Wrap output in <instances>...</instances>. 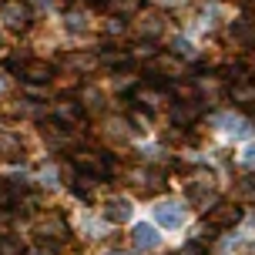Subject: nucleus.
<instances>
[{"instance_id": "obj_8", "label": "nucleus", "mask_w": 255, "mask_h": 255, "mask_svg": "<svg viewBox=\"0 0 255 255\" xmlns=\"http://www.w3.org/2000/svg\"><path fill=\"white\" fill-rule=\"evenodd\" d=\"M24 77H27V81H34V84H47V81L54 77V67H51V64H44V61H27Z\"/></svg>"}, {"instance_id": "obj_20", "label": "nucleus", "mask_w": 255, "mask_h": 255, "mask_svg": "<svg viewBox=\"0 0 255 255\" xmlns=\"http://www.w3.org/2000/svg\"><path fill=\"white\" fill-rule=\"evenodd\" d=\"M242 165H245V168H255V148H245V154H242Z\"/></svg>"}, {"instance_id": "obj_18", "label": "nucleus", "mask_w": 255, "mask_h": 255, "mask_svg": "<svg viewBox=\"0 0 255 255\" xmlns=\"http://www.w3.org/2000/svg\"><path fill=\"white\" fill-rule=\"evenodd\" d=\"M67 30H84V17L81 13H67Z\"/></svg>"}, {"instance_id": "obj_3", "label": "nucleus", "mask_w": 255, "mask_h": 255, "mask_svg": "<svg viewBox=\"0 0 255 255\" xmlns=\"http://www.w3.org/2000/svg\"><path fill=\"white\" fill-rule=\"evenodd\" d=\"M239 218H242V212H239L235 205H229V202L212 205V208H208V229H229Z\"/></svg>"}, {"instance_id": "obj_9", "label": "nucleus", "mask_w": 255, "mask_h": 255, "mask_svg": "<svg viewBox=\"0 0 255 255\" xmlns=\"http://www.w3.org/2000/svg\"><path fill=\"white\" fill-rule=\"evenodd\" d=\"M131 242H134V249H154L158 245V232L151 229V225H134V232H131Z\"/></svg>"}, {"instance_id": "obj_21", "label": "nucleus", "mask_w": 255, "mask_h": 255, "mask_svg": "<svg viewBox=\"0 0 255 255\" xmlns=\"http://www.w3.org/2000/svg\"><path fill=\"white\" fill-rule=\"evenodd\" d=\"M158 3H181V0H158Z\"/></svg>"}, {"instance_id": "obj_15", "label": "nucleus", "mask_w": 255, "mask_h": 255, "mask_svg": "<svg viewBox=\"0 0 255 255\" xmlns=\"http://www.w3.org/2000/svg\"><path fill=\"white\" fill-rule=\"evenodd\" d=\"M24 249H20V242H10V239H3L0 235V255H20Z\"/></svg>"}, {"instance_id": "obj_4", "label": "nucleus", "mask_w": 255, "mask_h": 255, "mask_svg": "<svg viewBox=\"0 0 255 255\" xmlns=\"http://www.w3.org/2000/svg\"><path fill=\"white\" fill-rule=\"evenodd\" d=\"M154 222L161 225V229H178L181 222H185V208L175 202H165V205H154Z\"/></svg>"}, {"instance_id": "obj_1", "label": "nucleus", "mask_w": 255, "mask_h": 255, "mask_svg": "<svg viewBox=\"0 0 255 255\" xmlns=\"http://www.w3.org/2000/svg\"><path fill=\"white\" fill-rule=\"evenodd\" d=\"M74 165L81 168V171L94 175L98 181H101V175H111V171H115V161H111L108 154H104V151H91V148L74 151Z\"/></svg>"}, {"instance_id": "obj_5", "label": "nucleus", "mask_w": 255, "mask_h": 255, "mask_svg": "<svg viewBox=\"0 0 255 255\" xmlns=\"http://www.w3.org/2000/svg\"><path fill=\"white\" fill-rule=\"evenodd\" d=\"M54 118H57V125H61V128H74V121H81L84 111H81V104H77V101H61L57 108H54Z\"/></svg>"}, {"instance_id": "obj_22", "label": "nucleus", "mask_w": 255, "mask_h": 255, "mask_svg": "<svg viewBox=\"0 0 255 255\" xmlns=\"http://www.w3.org/2000/svg\"><path fill=\"white\" fill-rule=\"evenodd\" d=\"M108 255H128V252H108Z\"/></svg>"}, {"instance_id": "obj_12", "label": "nucleus", "mask_w": 255, "mask_h": 255, "mask_svg": "<svg viewBox=\"0 0 255 255\" xmlns=\"http://www.w3.org/2000/svg\"><path fill=\"white\" fill-rule=\"evenodd\" d=\"M232 40H235V44H242V47L255 44V27L249 24V20H239V24L232 27Z\"/></svg>"}, {"instance_id": "obj_16", "label": "nucleus", "mask_w": 255, "mask_h": 255, "mask_svg": "<svg viewBox=\"0 0 255 255\" xmlns=\"http://www.w3.org/2000/svg\"><path fill=\"white\" fill-rule=\"evenodd\" d=\"M0 151H17V141H13L3 128H0Z\"/></svg>"}, {"instance_id": "obj_10", "label": "nucleus", "mask_w": 255, "mask_h": 255, "mask_svg": "<svg viewBox=\"0 0 255 255\" xmlns=\"http://www.w3.org/2000/svg\"><path fill=\"white\" fill-rule=\"evenodd\" d=\"M171 118H175V125L188 128L195 118H198V104L195 101H185V104H175V111H171Z\"/></svg>"}, {"instance_id": "obj_11", "label": "nucleus", "mask_w": 255, "mask_h": 255, "mask_svg": "<svg viewBox=\"0 0 255 255\" xmlns=\"http://www.w3.org/2000/svg\"><path fill=\"white\" fill-rule=\"evenodd\" d=\"M94 185H98V178H94V175H88V171H77L74 181H71V191H77L81 198H88L91 191H94Z\"/></svg>"}, {"instance_id": "obj_2", "label": "nucleus", "mask_w": 255, "mask_h": 255, "mask_svg": "<svg viewBox=\"0 0 255 255\" xmlns=\"http://www.w3.org/2000/svg\"><path fill=\"white\" fill-rule=\"evenodd\" d=\"M0 20L10 27V30H27L30 20H34V13H30V7H27L24 0H7L0 7Z\"/></svg>"}, {"instance_id": "obj_6", "label": "nucleus", "mask_w": 255, "mask_h": 255, "mask_svg": "<svg viewBox=\"0 0 255 255\" xmlns=\"http://www.w3.org/2000/svg\"><path fill=\"white\" fill-rule=\"evenodd\" d=\"M104 218L115 222V225L128 222V218H131V202H128V198H111V202L104 205Z\"/></svg>"}, {"instance_id": "obj_19", "label": "nucleus", "mask_w": 255, "mask_h": 255, "mask_svg": "<svg viewBox=\"0 0 255 255\" xmlns=\"http://www.w3.org/2000/svg\"><path fill=\"white\" fill-rule=\"evenodd\" d=\"M175 54H178V57H181V54L191 57V44H188V40H175Z\"/></svg>"}, {"instance_id": "obj_14", "label": "nucleus", "mask_w": 255, "mask_h": 255, "mask_svg": "<svg viewBox=\"0 0 255 255\" xmlns=\"http://www.w3.org/2000/svg\"><path fill=\"white\" fill-rule=\"evenodd\" d=\"M232 101H239L242 108H249V104H255V88H245V84H235V88H232Z\"/></svg>"}, {"instance_id": "obj_17", "label": "nucleus", "mask_w": 255, "mask_h": 255, "mask_svg": "<svg viewBox=\"0 0 255 255\" xmlns=\"http://www.w3.org/2000/svg\"><path fill=\"white\" fill-rule=\"evenodd\" d=\"M104 3H108L115 13H128L131 10V0H104Z\"/></svg>"}, {"instance_id": "obj_13", "label": "nucleus", "mask_w": 255, "mask_h": 255, "mask_svg": "<svg viewBox=\"0 0 255 255\" xmlns=\"http://www.w3.org/2000/svg\"><path fill=\"white\" fill-rule=\"evenodd\" d=\"M98 111V108H104V98L98 94V88H84L81 91V111Z\"/></svg>"}, {"instance_id": "obj_7", "label": "nucleus", "mask_w": 255, "mask_h": 255, "mask_svg": "<svg viewBox=\"0 0 255 255\" xmlns=\"http://www.w3.org/2000/svg\"><path fill=\"white\" fill-rule=\"evenodd\" d=\"M138 30L144 34V37H158V34L165 30V17L154 13V10H144V13H141V20H138Z\"/></svg>"}]
</instances>
